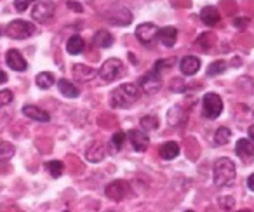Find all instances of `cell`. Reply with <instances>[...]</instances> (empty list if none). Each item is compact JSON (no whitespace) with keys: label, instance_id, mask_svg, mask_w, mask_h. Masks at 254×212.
Here are the masks:
<instances>
[{"label":"cell","instance_id":"obj_1","mask_svg":"<svg viewBox=\"0 0 254 212\" xmlns=\"http://www.w3.org/2000/svg\"><path fill=\"white\" fill-rule=\"evenodd\" d=\"M141 98V89L136 84H122L110 94V106L115 110H122V108H131L138 99Z\"/></svg>","mask_w":254,"mask_h":212},{"label":"cell","instance_id":"obj_2","mask_svg":"<svg viewBox=\"0 0 254 212\" xmlns=\"http://www.w3.org/2000/svg\"><path fill=\"white\" fill-rule=\"evenodd\" d=\"M237 176V169L235 163L232 162L226 157H221V159L216 160L214 163V170H212V179H214V184L218 188H225L230 186L233 183Z\"/></svg>","mask_w":254,"mask_h":212},{"label":"cell","instance_id":"obj_3","mask_svg":"<svg viewBox=\"0 0 254 212\" xmlns=\"http://www.w3.org/2000/svg\"><path fill=\"white\" fill-rule=\"evenodd\" d=\"M35 33V26L30 21H23V19H16L11 21L5 28V35L12 40H25Z\"/></svg>","mask_w":254,"mask_h":212},{"label":"cell","instance_id":"obj_4","mask_svg":"<svg viewBox=\"0 0 254 212\" xmlns=\"http://www.w3.org/2000/svg\"><path fill=\"white\" fill-rule=\"evenodd\" d=\"M202 113L209 120H214L223 113V99L216 92H207L202 99Z\"/></svg>","mask_w":254,"mask_h":212},{"label":"cell","instance_id":"obj_5","mask_svg":"<svg viewBox=\"0 0 254 212\" xmlns=\"http://www.w3.org/2000/svg\"><path fill=\"white\" fill-rule=\"evenodd\" d=\"M122 73H124V63L120 59H117V57L106 59L98 71L101 80H105V82H115Z\"/></svg>","mask_w":254,"mask_h":212},{"label":"cell","instance_id":"obj_6","mask_svg":"<svg viewBox=\"0 0 254 212\" xmlns=\"http://www.w3.org/2000/svg\"><path fill=\"white\" fill-rule=\"evenodd\" d=\"M54 12H56V4L46 0V2H39L35 4V7L32 9V18L37 23H49L54 18Z\"/></svg>","mask_w":254,"mask_h":212},{"label":"cell","instance_id":"obj_7","mask_svg":"<svg viewBox=\"0 0 254 212\" xmlns=\"http://www.w3.org/2000/svg\"><path fill=\"white\" fill-rule=\"evenodd\" d=\"M138 85H139V89H141V92H145V94H155V92H159L160 87H162V75H160L159 71L152 70L139 78Z\"/></svg>","mask_w":254,"mask_h":212},{"label":"cell","instance_id":"obj_8","mask_svg":"<svg viewBox=\"0 0 254 212\" xmlns=\"http://www.w3.org/2000/svg\"><path fill=\"white\" fill-rule=\"evenodd\" d=\"M105 193L110 200L122 202L124 198L129 197V193H131V186H129V183H126V181L117 179V181H112V183L105 188Z\"/></svg>","mask_w":254,"mask_h":212},{"label":"cell","instance_id":"obj_9","mask_svg":"<svg viewBox=\"0 0 254 212\" xmlns=\"http://www.w3.org/2000/svg\"><path fill=\"white\" fill-rule=\"evenodd\" d=\"M127 138H129V141H131L132 148L139 153L146 152V148H148V145H150L148 134H146L143 129H132V131L127 132Z\"/></svg>","mask_w":254,"mask_h":212},{"label":"cell","instance_id":"obj_10","mask_svg":"<svg viewBox=\"0 0 254 212\" xmlns=\"http://www.w3.org/2000/svg\"><path fill=\"white\" fill-rule=\"evenodd\" d=\"M235 155L242 160L244 163H251L254 160V143L251 139H239L235 146Z\"/></svg>","mask_w":254,"mask_h":212},{"label":"cell","instance_id":"obj_11","mask_svg":"<svg viewBox=\"0 0 254 212\" xmlns=\"http://www.w3.org/2000/svg\"><path fill=\"white\" fill-rule=\"evenodd\" d=\"M157 32H159V28L153 23H141L136 28V39L141 44H145V46H148L157 39Z\"/></svg>","mask_w":254,"mask_h":212},{"label":"cell","instance_id":"obj_12","mask_svg":"<svg viewBox=\"0 0 254 212\" xmlns=\"http://www.w3.org/2000/svg\"><path fill=\"white\" fill-rule=\"evenodd\" d=\"M5 63L14 71H26V68H28V63H26V59L23 57V54L19 53L18 49L7 51V54H5Z\"/></svg>","mask_w":254,"mask_h":212},{"label":"cell","instance_id":"obj_13","mask_svg":"<svg viewBox=\"0 0 254 212\" xmlns=\"http://www.w3.org/2000/svg\"><path fill=\"white\" fill-rule=\"evenodd\" d=\"M23 113H25V117L32 118V120H35V122H42V124L51 120V115L35 105H25L23 106Z\"/></svg>","mask_w":254,"mask_h":212},{"label":"cell","instance_id":"obj_14","mask_svg":"<svg viewBox=\"0 0 254 212\" xmlns=\"http://www.w3.org/2000/svg\"><path fill=\"white\" fill-rule=\"evenodd\" d=\"M180 70L183 71V75L191 77V75H195L200 70V59L195 56H185L180 63Z\"/></svg>","mask_w":254,"mask_h":212},{"label":"cell","instance_id":"obj_15","mask_svg":"<svg viewBox=\"0 0 254 212\" xmlns=\"http://www.w3.org/2000/svg\"><path fill=\"white\" fill-rule=\"evenodd\" d=\"M157 39L160 44H164L166 47H173L178 40V30L174 26H166V28L157 32Z\"/></svg>","mask_w":254,"mask_h":212},{"label":"cell","instance_id":"obj_16","mask_svg":"<svg viewBox=\"0 0 254 212\" xmlns=\"http://www.w3.org/2000/svg\"><path fill=\"white\" fill-rule=\"evenodd\" d=\"M98 75V71L94 68L87 66V64H73V77L77 78L78 82H89Z\"/></svg>","mask_w":254,"mask_h":212},{"label":"cell","instance_id":"obj_17","mask_svg":"<svg viewBox=\"0 0 254 212\" xmlns=\"http://www.w3.org/2000/svg\"><path fill=\"white\" fill-rule=\"evenodd\" d=\"M105 155H106V148L99 141L92 143V145L87 148V152H85V159H87L89 162H92V163L101 162V160L105 159Z\"/></svg>","mask_w":254,"mask_h":212},{"label":"cell","instance_id":"obj_18","mask_svg":"<svg viewBox=\"0 0 254 212\" xmlns=\"http://www.w3.org/2000/svg\"><path fill=\"white\" fill-rule=\"evenodd\" d=\"M200 19L204 21V25L216 26L219 23V19H221V14H219V11L216 7H212V5H207V7L202 9Z\"/></svg>","mask_w":254,"mask_h":212},{"label":"cell","instance_id":"obj_19","mask_svg":"<svg viewBox=\"0 0 254 212\" xmlns=\"http://www.w3.org/2000/svg\"><path fill=\"white\" fill-rule=\"evenodd\" d=\"M58 89H60V92L64 96V98H78L80 96V91H78V87L75 84H71V80H66V78H60L58 80Z\"/></svg>","mask_w":254,"mask_h":212},{"label":"cell","instance_id":"obj_20","mask_svg":"<svg viewBox=\"0 0 254 212\" xmlns=\"http://www.w3.org/2000/svg\"><path fill=\"white\" fill-rule=\"evenodd\" d=\"M85 49V42L80 35H73L68 39L66 42V53L71 54V56H77V54H82Z\"/></svg>","mask_w":254,"mask_h":212},{"label":"cell","instance_id":"obj_21","mask_svg":"<svg viewBox=\"0 0 254 212\" xmlns=\"http://www.w3.org/2000/svg\"><path fill=\"white\" fill-rule=\"evenodd\" d=\"M159 153H160V157H162L164 160H174L178 155H180V145H178V143H174V141H167V143H164V145L160 146Z\"/></svg>","mask_w":254,"mask_h":212},{"label":"cell","instance_id":"obj_22","mask_svg":"<svg viewBox=\"0 0 254 212\" xmlns=\"http://www.w3.org/2000/svg\"><path fill=\"white\" fill-rule=\"evenodd\" d=\"M92 42H94L98 47H101V49H108V47H112V44H113V35L108 32V30H99V32H96Z\"/></svg>","mask_w":254,"mask_h":212},{"label":"cell","instance_id":"obj_23","mask_svg":"<svg viewBox=\"0 0 254 212\" xmlns=\"http://www.w3.org/2000/svg\"><path fill=\"white\" fill-rule=\"evenodd\" d=\"M35 82L37 85H39L40 89H51L54 85V75L49 73V71H42V73H39L35 77Z\"/></svg>","mask_w":254,"mask_h":212},{"label":"cell","instance_id":"obj_24","mask_svg":"<svg viewBox=\"0 0 254 212\" xmlns=\"http://www.w3.org/2000/svg\"><path fill=\"white\" fill-rule=\"evenodd\" d=\"M230 138H232V131L228 127H219L214 132V143L218 146H225L230 141Z\"/></svg>","mask_w":254,"mask_h":212},{"label":"cell","instance_id":"obj_25","mask_svg":"<svg viewBox=\"0 0 254 212\" xmlns=\"http://www.w3.org/2000/svg\"><path fill=\"white\" fill-rule=\"evenodd\" d=\"M139 125H141L143 131H157L159 129V118L155 115H146L139 120Z\"/></svg>","mask_w":254,"mask_h":212},{"label":"cell","instance_id":"obj_26","mask_svg":"<svg viewBox=\"0 0 254 212\" xmlns=\"http://www.w3.org/2000/svg\"><path fill=\"white\" fill-rule=\"evenodd\" d=\"M46 169L49 170V174L53 177H60L64 172V163L61 160H51L46 163Z\"/></svg>","mask_w":254,"mask_h":212},{"label":"cell","instance_id":"obj_27","mask_svg":"<svg viewBox=\"0 0 254 212\" xmlns=\"http://www.w3.org/2000/svg\"><path fill=\"white\" fill-rule=\"evenodd\" d=\"M124 143H126V134H124V132H115V134L112 136V139H110V150H112L113 153L120 152Z\"/></svg>","mask_w":254,"mask_h":212},{"label":"cell","instance_id":"obj_28","mask_svg":"<svg viewBox=\"0 0 254 212\" xmlns=\"http://www.w3.org/2000/svg\"><path fill=\"white\" fill-rule=\"evenodd\" d=\"M225 70H226V63L223 59L212 61V63L207 66V77H216V75L223 73Z\"/></svg>","mask_w":254,"mask_h":212},{"label":"cell","instance_id":"obj_29","mask_svg":"<svg viewBox=\"0 0 254 212\" xmlns=\"http://www.w3.org/2000/svg\"><path fill=\"white\" fill-rule=\"evenodd\" d=\"M14 155V146L7 141H0V160H7Z\"/></svg>","mask_w":254,"mask_h":212},{"label":"cell","instance_id":"obj_30","mask_svg":"<svg viewBox=\"0 0 254 212\" xmlns=\"http://www.w3.org/2000/svg\"><path fill=\"white\" fill-rule=\"evenodd\" d=\"M12 99H14L12 91H9V89H2V91H0V108H4V106L11 105Z\"/></svg>","mask_w":254,"mask_h":212},{"label":"cell","instance_id":"obj_31","mask_svg":"<svg viewBox=\"0 0 254 212\" xmlns=\"http://www.w3.org/2000/svg\"><path fill=\"white\" fill-rule=\"evenodd\" d=\"M30 2H32V0H16V2H14L16 11H18V12H25L26 9H28Z\"/></svg>","mask_w":254,"mask_h":212},{"label":"cell","instance_id":"obj_32","mask_svg":"<svg viewBox=\"0 0 254 212\" xmlns=\"http://www.w3.org/2000/svg\"><path fill=\"white\" fill-rule=\"evenodd\" d=\"M171 89H173V91H176V92H183L185 91V84L180 80V78H176V80L171 82Z\"/></svg>","mask_w":254,"mask_h":212},{"label":"cell","instance_id":"obj_33","mask_svg":"<svg viewBox=\"0 0 254 212\" xmlns=\"http://www.w3.org/2000/svg\"><path fill=\"white\" fill-rule=\"evenodd\" d=\"M219 205H221L223 209H232L233 205H235V200H233V198H228V200L221 198V200H219Z\"/></svg>","mask_w":254,"mask_h":212},{"label":"cell","instance_id":"obj_34","mask_svg":"<svg viewBox=\"0 0 254 212\" xmlns=\"http://www.w3.org/2000/svg\"><path fill=\"white\" fill-rule=\"evenodd\" d=\"M68 7L70 9H73V11H77V12H82V5L80 4H77V2H73V0H70V2H68Z\"/></svg>","mask_w":254,"mask_h":212},{"label":"cell","instance_id":"obj_35","mask_svg":"<svg viewBox=\"0 0 254 212\" xmlns=\"http://www.w3.org/2000/svg\"><path fill=\"white\" fill-rule=\"evenodd\" d=\"M247 188H249L251 191H254V174H251V176L247 177Z\"/></svg>","mask_w":254,"mask_h":212},{"label":"cell","instance_id":"obj_36","mask_svg":"<svg viewBox=\"0 0 254 212\" xmlns=\"http://www.w3.org/2000/svg\"><path fill=\"white\" fill-rule=\"evenodd\" d=\"M5 82H7V73H5V71L0 68V85L5 84Z\"/></svg>","mask_w":254,"mask_h":212},{"label":"cell","instance_id":"obj_37","mask_svg":"<svg viewBox=\"0 0 254 212\" xmlns=\"http://www.w3.org/2000/svg\"><path fill=\"white\" fill-rule=\"evenodd\" d=\"M249 139L251 141H254V125H251L249 127Z\"/></svg>","mask_w":254,"mask_h":212},{"label":"cell","instance_id":"obj_38","mask_svg":"<svg viewBox=\"0 0 254 212\" xmlns=\"http://www.w3.org/2000/svg\"><path fill=\"white\" fill-rule=\"evenodd\" d=\"M0 35H2V28H0Z\"/></svg>","mask_w":254,"mask_h":212}]
</instances>
